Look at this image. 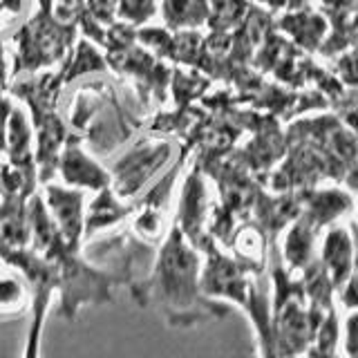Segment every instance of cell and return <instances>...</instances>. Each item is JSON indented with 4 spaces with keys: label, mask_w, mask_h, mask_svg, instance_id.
Returning <instances> with one entry per match:
<instances>
[{
    "label": "cell",
    "mask_w": 358,
    "mask_h": 358,
    "mask_svg": "<svg viewBox=\"0 0 358 358\" xmlns=\"http://www.w3.org/2000/svg\"><path fill=\"white\" fill-rule=\"evenodd\" d=\"M34 291L20 271H0V320L18 318L31 307Z\"/></svg>",
    "instance_id": "2"
},
{
    "label": "cell",
    "mask_w": 358,
    "mask_h": 358,
    "mask_svg": "<svg viewBox=\"0 0 358 358\" xmlns=\"http://www.w3.org/2000/svg\"><path fill=\"white\" fill-rule=\"evenodd\" d=\"M139 307H152L164 316L168 327L186 329L210 318H222L227 309L210 302L201 291L197 253L175 231L162 246L152 273L132 287Z\"/></svg>",
    "instance_id": "1"
},
{
    "label": "cell",
    "mask_w": 358,
    "mask_h": 358,
    "mask_svg": "<svg viewBox=\"0 0 358 358\" xmlns=\"http://www.w3.org/2000/svg\"><path fill=\"white\" fill-rule=\"evenodd\" d=\"M54 294L50 289H34L31 307H29V327L25 334V345H22L20 358H41L43 356V331L48 322V311Z\"/></svg>",
    "instance_id": "3"
}]
</instances>
